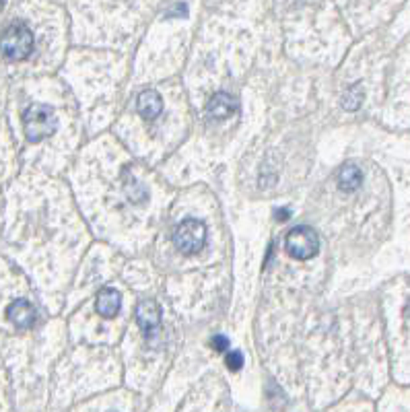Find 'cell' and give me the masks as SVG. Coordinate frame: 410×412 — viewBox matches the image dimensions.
Listing matches in <instances>:
<instances>
[{
    "label": "cell",
    "instance_id": "obj_2",
    "mask_svg": "<svg viewBox=\"0 0 410 412\" xmlns=\"http://www.w3.org/2000/svg\"><path fill=\"white\" fill-rule=\"evenodd\" d=\"M58 128L56 114L46 104H34L23 112V130L29 143H42L50 138Z\"/></svg>",
    "mask_w": 410,
    "mask_h": 412
},
{
    "label": "cell",
    "instance_id": "obj_12",
    "mask_svg": "<svg viewBox=\"0 0 410 412\" xmlns=\"http://www.w3.org/2000/svg\"><path fill=\"white\" fill-rule=\"evenodd\" d=\"M225 363H227V367H229L231 371H239V369L243 367V354H241L239 350H231V352H227Z\"/></svg>",
    "mask_w": 410,
    "mask_h": 412
},
{
    "label": "cell",
    "instance_id": "obj_1",
    "mask_svg": "<svg viewBox=\"0 0 410 412\" xmlns=\"http://www.w3.org/2000/svg\"><path fill=\"white\" fill-rule=\"evenodd\" d=\"M36 40L34 34L27 25L23 23H13L9 25L3 36H0V54L11 62H21L27 60L34 52Z\"/></svg>",
    "mask_w": 410,
    "mask_h": 412
},
{
    "label": "cell",
    "instance_id": "obj_10",
    "mask_svg": "<svg viewBox=\"0 0 410 412\" xmlns=\"http://www.w3.org/2000/svg\"><path fill=\"white\" fill-rule=\"evenodd\" d=\"M336 180H338V188H340L342 192H354V190H359L361 184H363V171L359 169V165L346 163V165L340 167Z\"/></svg>",
    "mask_w": 410,
    "mask_h": 412
},
{
    "label": "cell",
    "instance_id": "obj_6",
    "mask_svg": "<svg viewBox=\"0 0 410 412\" xmlns=\"http://www.w3.org/2000/svg\"><path fill=\"white\" fill-rule=\"evenodd\" d=\"M237 110H239V101L231 93H215L208 99V106H206V114L213 120H227Z\"/></svg>",
    "mask_w": 410,
    "mask_h": 412
},
{
    "label": "cell",
    "instance_id": "obj_5",
    "mask_svg": "<svg viewBox=\"0 0 410 412\" xmlns=\"http://www.w3.org/2000/svg\"><path fill=\"white\" fill-rule=\"evenodd\" d=\"M136 324L145 336H151L161 324V307L153 299H145L136 305Z\"/></svg>",
    "mask_w": 410,
    "mask_h": 412
},
{
    "label": "cell",
    "instance_id": "obj_4",
    "mask_svg": "<svg viewBox=\"0 0 410 412\" xmlns=\"http://www.w3.org/2000/svg\"><path fill=\"white\" fill-rule=\"evenodd\" d=\"M285 247L295 260H311L319 252V237L311 227H293L285 237Z\"/></svg>",
    "mask_w": 410,
    "mask_h": 412
},
{
    "label": "cell",
    "instance_id": "obj_14",
    "mask_svg": "<svg viewBox=\"0 0 410 412\" xmlns=\"http://www.w3.org/2000/svg\"><path fill=\"white\" fill-rule=\"evenodd\" d=\"M406 315L410 317V301H408V305H406Z\"/></svg>",
    "mask_w": 410,
    "mask_h": 412
},
{
    "label": "cell",
    "instance_id": "obj_11",
    "mask_svg": "<svg viewBox=\"0 0 410 412\" xmlns=\"http://www.w3.org/2000/svg\"><path fill=\"white\" fill-rule=\"evenodd\" d=\"M361 101H363V91H361L359 85H352V87L344 93V97H342V106H344V110H348V112H354V110L361 106Z\"/></svg>",
    "mask_w": 410,
    "mask_h": 412
},
{
    "label": "cell",
    "instance_id": "obj_7",
    "mask_svg": "<svg viewBox=\"0 0 410 412\" xmlns=\"http://www.w3.org/2000/svg\"><path fill=\"white\" fill-rule=\"evenodd\" d=\"M7 317L17 328H32L38 319L36 307L27 299H17L7 307Z\"/></svg>",
    "mask_w": 410,
    "mask_h": 412
},
{
    "label": "cell",
    "instance_id": "obj_9",
    "mask_svg": "<svg viewBox=\"0 0 410 412\" xmlns=\"http://www.w3.org/2000/svg\"><path fill=\"white\" fill-rule=\"evenodd\" d=\"M136 112L145 118V120H157L163 112V99L157 91L147 89L136 97Z\"/></svg>",
    "mask_w": 410,
    "mask_h": 412
},
{
    "label": "cell",
    "instance_id": "obj_8",
    "mask_svg": "<svg viewBox=\"0 0 410 412\" xmlns=\"http://www.w3.org/2000/svg\"><path fill=\"white\" fill-rule=\"evenodd\" d=\"M120 305H122V295L112 289V287H106L97 293V299H95V307H97V313L106 319H112L118 315L120 311Z\"/></svg>",
    "mask_w": 410,
    "mask_h": 412
},
{
    "label": "cell",
    "instance_id": "obj_3",
    "mask_svg": "<svg viewBox=\"0 0 410 412\" xmlns=\"http://www.w3.org/2000/svg\"><path fill=\"white\" fill-rule=\"evenodd\" d=\"M173 243L178 252L184 256L200 254L206 245V225L198 219L182 221L173 231Z\"/></svg>",
    "mask_w": 410,
    "mask_h": 412
},
{
    "label": "cell",
    "instance_id": "obj_13",
    "mask_svg": "<svg viewBox=\"0 0 410 412\" xmlns=\"http://www.w3.org/2000/svg\"><path fill=\"white\" fill-rule=\"evenodd\" d=\"M210 342H213V348H215V350H225V348L229 346V340H227L225 336H215Z\"/></svg>",
    "mask_w": 410,
    "mask_h": 412
},
{
    "label": "cell",
    "instance_id": "obj_15",
    "mask_svg": "<svg viewBox=\"0 0 410 412\" xmlns=\"http://www.w3.org/2000/svg\"><path fill=\"white\" fill-rule=\"evenodd\" d=\"M3 3H5V0H0V7H3Z\"/></svg>",
    "mask_w": 410,
    "mask_h": 412
}]
</instances>
